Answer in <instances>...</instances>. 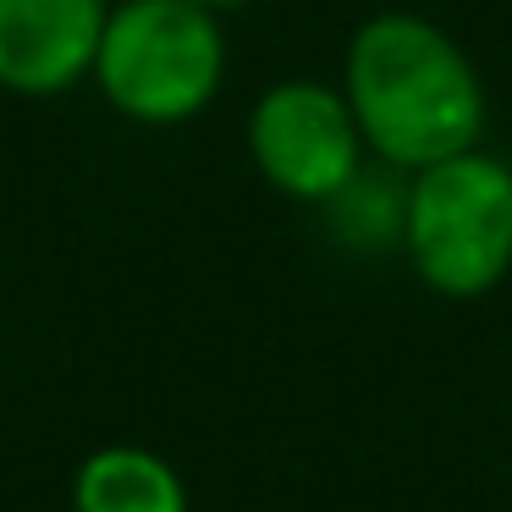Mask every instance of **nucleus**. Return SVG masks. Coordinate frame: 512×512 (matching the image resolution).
Returning <instances> with one entry per match:
<instances>
[{
	"mask_svg": "<svg viewBox=\"0 0 512 512\" xmlns=\"http://www.w3.org/2000/svg\"><path fill=\"white\" fill-rule=\"evenodd\" d=\"M342 94L358 116L369 160L408 177L485 144L490 94L474 56L419 12H375L353 28Z\"/></svg>",
	"mask_w": 512,
	"mask_h": 512,
	"instance_id": "f257e3e1",
	"label": "nucleus"
},
{
	"mask_svg": "<svg viewBox=\"0 0 512 512\" xmlns=\"http://www.w3.org/2000/svg\"><path fill=\"white\" fill-rule=\"evenodd\" d=\"M89 83L133 127L193 122L226 83L221 12L193 0H116Z\"/></svg>",
	"mask_w": 512,
	"mask_h": 512,
	"instance_id": "f03ea898",
	"label": "nucleus"
},
{
	"mask_svg": "<svg viewBox=\"0 0 512 512\" xmlns=\"http://www.w3.org/2000/svg\"><path fill=\"white\" fill-rule=\"evenodd\" d=\"M402 254L435 298H490L512 276V160L474 144L413 171Z\"/></svg>",
	"mask_w": 512,
	"mask_h": 512,
	"instance_id": "7ed1b4c3",
	"label": "nucleus"
},
{
	"mask_svg": "<svg viewBox=\"0 0 512 512\" xmlns=\"http://www.w3.org/2000/svg\"><path fill=\"white\" fill-rule=\"evenodd\" d=\"M248 160L292 204H331L358 171L369 166L358 116L342 83L325 78H281L248 111Z\"/></svg>",
	"mask_w": 512,
	"mask_h": 512,
	"instance_id": "20e7f679",
	"label": "nucleus"
},
{
	"mask_svg": "<svg viewBox=\"0 0 512 512\" xmlns=\"http://www.w3.org/2000/svg\"><path fill=\"white\" fill-rule=\"evenodd\" d=\"M111 0H0V94L61 100L94 78Z\"/></svg>",
	"mask_w": 512,
	"mask_h": 512,
	"instance_id": "39448f33",
	"label": "nucleus"
},
{
	"mask_svg": "<svg viewBox=\"0 0 512 512\" xmlns=\"http://www.w3.org/2000/svg\"><path fill=\"white\" fill-rule=\"evenodd\" d=\"M72 512H193V496L155 446L105 441L72 468Z\"/></svg>",
	"mask_w": 512,
	"mask_h": 512,
	"instance_id": "423d86ee",
	"label": "nucleus"
},
{
	"mask_svg": "<svg viewBox=\"0 0 512 512\" xmlns=\"http://www.w3.org/2000/svg\"><path fill=\"white\" fill-rule=\"evenodd\" d=\"M331 232L353 248H402V215H408V171L369 160L331 204H320Z\"/></svg>",
	"mask_w": 512,
	"mask_h": 512,
	"instance_id": "0eeeda50",
	"label": "nucleus"
},
{
	"mask_svg": "<svg viewBox=\"0 0 512 512\" xmlns=\"http://www.w3.org/2000/svg\"><path fill=\"white\" fill-rule=\"evenodd\" d=\"M193 6H210V12H243V6H254V0H193Z\"/></svg>",
	"mask_w": 512,
	"mask_h": 512,
	"instance_id": "6e6552de",
	"label": "nucleus"
}]
</instances>
